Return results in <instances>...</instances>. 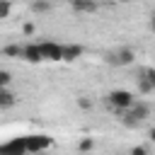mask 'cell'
I'll list each match as a JSON object with an SVG mask.
<instances>
[{
  "label": "cell",
  "mask_w": 155,
  "mask_h": 155,
  "mask_svg": "<svg viewBox=\"0 0 155 155\" xmlns=\"http://www.w3.org/2000/svg\"><path fill=\"white\" fill-rule=\"evenodd\" d=\"M104 102H107V107H109V111H111V114H116V116H124V114H126V111L133 107V102H136V94H133L131 90L116 87V90L107 92Z\"/></svg>",
  "instance_id": "1"
},
{
  "label": "cell",
  "mask_w": 155,
  "mask_h": 155,
  "mask_svg": "<svg viewBox=\"0 0 155 155\" xmlns=\"http://www.w3.org/2000/svg\"><path fill=\"white\" fill-rule=\"evenodd\" d=\"M150 111H153V107H150L148 102L136 99V102H133V107H131L124 116H119V119H121V124H124L126 128H138V126L150 116Z\"/></svg>",
  "instance_id": "2"
},
{
  "label": "cell",
  "mask_w": 155,
  "mask_h": 155,
  "mask_svg": "<svg viewBox=\"0 0 155 155\" xmlns=\"http://www.w3.org/2000/svg\"><path fill=\"white\" fill-rule=\"evenodd\" d=\"M104 61H107L109 65L126 68V65H131V63L136 61V51H133L131 46H119V48H114V51L104 53Z\"/></svg>",
  "instance_id": "3"
},
{
  "label": "cell",
  "mask_w": 155,
  "mask_h": 155,
  "mask_svg": "<svg viewBox=\"0 0 155 155\" xmlns=\"http://www.w3.org/2000/svg\"><path fill=\"white\" fill-rule=\"evenodd\" d=\"M24 143H27V153H29V155H34V153H44V150H48V148L53 145L51 136H46V133H31V136H24Z\"/></svg>",
  "instance_id": "4"
},
{
  "label": "cell",
  "mask_w": 155,
  "mask_h": 155,
  "mask_svg": "<svg viewBox=\"0 0 155 155\" xmlns=\"http://www.w3.org/2000/svg\"><path fill=\"white\" fill-rule=\"evenodd\" d=\"M0 155H29V153H27L24 136H19V138H12V140L2 143V145H0Z\"/></svg>",
  "instance_id": "5"
},
{
  "label": "cell",
  "mask_w": 155,
  "mask_h": 155,
  "mask_svg": "<svg viewBox=\"0 0 155 155\" xmlns=\"http://www.w3.org/2000/svg\"><path fill=\"white\" fill-rule=\"evenodd\" d=\"M39 44H41L44 61H63V44L56 41H39Z\"/></svg>",
  "instance_id": "6"
},
{
  "label": "cell",
  "mask_w": 155,
  "mask_h": 155,
  "mask_svg": "<svg viewBox=\"0 0 155 155\" xmlns=\"http://www.w3.org/2000/svg\"><path fill=\"white\" fill-rule=\"evenodd\" d=\"M22 61H27V63H41V61H44V53H41V44H39V41H29V44H24V53H22Z\"/></svg>",
  "instance_id": "7"
},
{
  "label": "cell",
  "mask_w": 155,
  "mask_h": 155,
  "mask_svg": "<svg viewBox=\"0 0 155 155\" xmlns=\"http://www.w3.org/2000/svg\"><path fill=\"white\" fill-rule=\"evenodd\" d=\"M70 7H73V12H78V15H92V12H97V0H70Z\"/></svg>",
  "instance_id": "8"
},
{
  "label": "cell",
  "mask_w": 155,
  "mask_h": 155,
  "mask_svg": "<svg viewBox=\"0 0 155 155\" xmlns=\"http://www.w3.org/2000/svg\"><path fill=\"white\" fill-rule=\"evenodd\" d=\"M82 51H85V48H82L80 44H63V61H68V63H70V61H78V58L82 56Z\"/></svg>",
  "instance_id": "9"
},
{
  "label": "cell",
  "mask_w": 155,
  "mask_h": 155,
  "mask_svg": "<svg viewBox=\"0 0 155 155\" xmlns=\"http://www.w3.org/2000/svg\"><path fill=\"white\" fill-rule=\"evenodd\" d=\"M17 104V94L10 87H0V109H12Z\"/></svg>",
  "instance_id": "10"
},
{
  "label": "cell",
  "mask_w": 155,
  "mask_h": 155,
  "mask_svg": "<svg viewBox=\"0 0 155 155\" xmlns=\"http://www.w3.org/2000/svg\"><path fill=\"white\" fill-rule=\"evenodd\" d=\"M94 145H97V143H94V138L85 136V138H80V140H78V153H80V155H87V153H92V150H94Z\"/></svg>",
  "instance_id": "11"
},
{
  "label": "cell",
  "mask_w": 155,
  "mask_h": 155,
  "mask_svg": "<svg viewBox=\"0 0 155 155\" xmlns=\"http://www.w3.org/2000/svg\"><path fill=\"white\" fill-rule=\"evenodd\" d=\"M0 53H2V56H10V58H22L24 46H22V44H10V46H5Z\"/></svg>",
  "instance_id": "12"
},
{
  "label": "cell",
  "mask_w": 155,
  "mask_h": 155,
  "mask_svg": "<svg viewBox=\"0 0 155 155\" xmlns=\"http://www.w3.org/2000/svg\"><path fill=\"white\" fill-rule=\"evenodd\" d=\"M31 12L34 15H46V12H51V2L48 0H34L31 2Z\"/></svg>",
  "instance_id": "13"
},
{
  "label": "cell",
  "mask_w": 155,
  "mask_h": 155,
  "mask_svg": "<svg viewBox=\"0 0 155 155\" xmlns=\"http://www.w3.org/2000/svg\"><path fill=\"white\" fill-rule=\"evenodd\" d=\"M138 92H140V94H150V92H155L153 82H150L145 75H140V78H138Z\"/></svg>",
  "instance_id": "14"
},
{
  "label": "cell",
  "mask_w": 155,
  "mask_h": 155,
  "mask_svg": "<svg viewBox=\"0 0 155 155\" xmlns=\"http://www.w3.org/2000/svg\"><path fill=\"white\" fill-rule=\"evenodd\" d=\"M75 107L82 109V111H87V109H92V99H90L87 94H78V97H75Z\"/></svg>",
  "instance_id": "15"
},
{
  "label": "cell",
  "mask_w": 155,
  "mask_h": 155,
  "mask_svg": "<svg viewBox=\"0 0 155 155\" xmlns=\"http://www.w3.org/2000/svg\"><path fill=\"white\" fill-rule=\"evenodd\" d=\"M10 12H12L10 0H0V19H7V17H10Z\"/></svg>",
  "instance_id": "16"
},
{
  "label": "cell",
  "mask_w": 155,
  "mask_h": 155,
  "mask_svg": "<svg viewBox=\"0 0 155 155\" xmlns=\"http://www.w3.org/2000/svg\"><path fill=\"white\" fill-rule=\"evenodd\" d=\"M12 85V73L10 70H0V87H10Z\"/></svg>",
  "instance_id": "17"
},
{
  "label": "cell",
  "mask_w": 155,
  "mask_h": 155,
  "mask_svg": "<svg viewBox=\"0 0 155 155\" xmlns=\"http://www.w3.org/2000/svg\"><path fill=\"white\" fill-rule=\"evenodd\" d=\"M140 75H145V78L153 82V87H155V68H143V70H140Z\"/></svg>",
  "instance_id": "18"
},
{
  "label": "cell",
  "mask_w": 155,
  "mask_h": 155,
  "mask_svg": "<svg viewBox=\"0 0 155 155\" xmlns=\"http://www.w3.org/2000/svg\"><path fill=\"white\" fill-rule=\"evenodd\" d=\"M128 155H148V148H145V145H133Z\"/></svg>",
  "instance_id": "19"
},
{
  "label": "cell",
  "mask_w": 155,
  "mask_h": 155,
  "mask_svg": "<svg viewBox=\"0 0 155 155\" xmlns=\"http://www.w3.org/2000/svg\"><path fill=\"white\" fill-rule=\"evenodd\" d=\"M22 31H24V34H27V36H31V34H34V31H36V27H34V24H31V22H24V24H22Z\"/></svg>",
  "instance_id": "20"
},
{
  "label": "cell",
  "mask_w": 155,
  "mask_h": 155,
  "mask_svg": "<svg viewBox=\"0 0 155 155\" xmlns=\"http://www.w3.org/2000/svg\"><path fill=\"white\" fill-rule=\"evenodd\" d=\"M150 31H153V34H155V12H153V15H150Z\"/></svg>",
  "instance_id": "21"
},
{
  "label": "cell",
  "mask_w": 155,
  "mask_h": 155,
  "mask_svg": "<svg viewBox=\"0 0 155 155\" xmlns=\"http://www.w3.org/2000/svg\"><path fill=\"white\" fill-rule=\"evenodd\" d=\"M148 136H150V140H153V143H155V126H153V128H150V131H148Z\"/></svg>",
  "instance_id": "22"
},
{
  "label": "cell",
  "mask_w": 155,
  "mask_h": 155,
  "mask_svg": "<svg viewBox=\"0 0 155 155\" xmlns=\"http://www.w3.org/2000/svg\"><path fill=\"white\" fill-rule=\"evenodd\" d=\"M119 2H121V5H128V2H133V0H119Z\"/></svg>",
  "instance_id": "23"
},
{
  "label": "cell",
  "mask_w": 155,
  "mask_h": 155,
  "mask_svg": "<svg viewBox=\"0 0 155 155\" xmlns=\"http://www.w3.org/2000/svg\"><path fill=\"white\" fill-rule=\"evenodd\" d=\"M121 155H124V153H121ZM126 155H128V153H126Z\"/></svg>",
  "instance_id": "24"
}]
</instances>
